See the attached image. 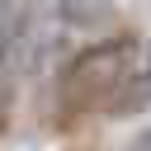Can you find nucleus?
I'll use <instances>...</instances> for the list:
<instances>
[{
	"label": "nucleus",
	"mask_w": 151,
	"mask_h": 151,
	"mask_svg": "<svg viewBox=\"0 0 151 151\" xmlns=\"http://www.w3.org/2000/svg\"><path fill=\"white\" fill-rule=\"evenodd\" d=\"M146 104H151V57H146V66H142L137 76H127V90L113 94V109H123V113L146 109Z\"/></svg>",
	"instance_id": "nucleus-2"
},
{
	"label": "nucleus",
	"mask_w": 151,
	"mask_h": 151,
	"mask_svg": "<svg viewBox=\"0 0 151 151\" xmlns=\"http://www.w3.org/2000/svg\"><path fill=\"white\" fill-rule=\"evenodd\" d=\"M132 61H137V52H132V42L127 38H109V42H90V47H80L71 61H66V71H61V99L76 109H90V104H113V94L127 85V76H132Z\"/></svg>",
	"instance_id": "nucleus-1"
},
{
	"label": "nucleus",
	"mask_w": 151,
	"mask_h": 151,
	"mask_svg": "<svg viewBox=\"0 0 151 151\" xmlns=\"http://www.w3.org/2000/svg\"><path fill=\"white\" fill-rule=\"evenodd\" d=\"M146 142H151V132H146Z\"/></svg>",
	"instance_id": "nucleus-3"
}]
</instances>
